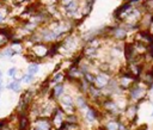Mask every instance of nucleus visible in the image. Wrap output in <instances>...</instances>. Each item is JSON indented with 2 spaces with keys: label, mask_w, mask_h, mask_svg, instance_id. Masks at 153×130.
Returning a JSON list of instances; mask_svg holds the SVG:
<instances>
[{
  "label": "nucleus",
  "mask_w": 153,
  "mask_h": 130,
  "mask_svg": "<svg viewBox=\"0 0 153 130\" xmlns=\"http://www.w3.org/2000/svg\"><path fill=\"white\" fill-rule=\"evenodd\" d=\"M32 55L34 58H38V59H42L44 56H47V55H49V48L43 44V43H38V44H35L32 48Z\"/></svg>",
  "instance_id": "f03ea898"
},
{
  "label": "nucleus",
  "mask_w": 153,
  "mask_h": 130,
  "mask_svg": "<svg viewBox=\"0 0 153 130\" xmlns=\"http://www.w3.org/2000/svg\"><path fill=\"white\" fill-rule=\"evenodd\" d=\"M152 116H153V112H152Z\"/></svg>",
  "instance_id": "72a5a7b5"
},
{
  "label": "nucleus",
  "mask_w": 153,
  "mask_h": 130,
  "mask_svg": "<svg viewBox=\"0 0 153 130\" xmlns=\"http://www.w3.org/2000/svg\"><path fill=\"white\" fill-rule=\"evenodd\" d=\"M68 75H69V78H72L73 80H80L82 78H83V72L76 67V66H73L71 69H69V72H68Z\"/></svg>",
  "instance_id": "1a4fd4ad"
},
{
  "label": "nucleus",
  "mask_w": 153,
  "mask_h": 130,
  "mask_svg": "<svg viewBox=\"0 0 153 130\" xmlns=\"http://www.w3.org/2000/svg\"><path fill=\"white\" fill-rule=\"evenodd\" d=\"M105 130H120V122H109Z\"/></svg>",
  "instance_id": "412c9836"
},
{
  "label": "nucleus",
  "mask_w": 153,
  "mask_h": 130,
  "mask_svg": "<svg viewBox=\"0 0 153 130\" xmlns=\"http://www.w3.org/2000/svg\"><path fill=\"white\" fill-rule=\"evenodd\" d=\"M38 69H40V67H38L37 63H31L29 67H28V73L31 74V75H34V74H36L38 72Z\"/></svg>",
  "instance_id": "5701e85b"
},
{
  "label": "nucleus",
  "mask_w": 153,
  "mask_h": 130,
  "mask_svg": "<svg viewBox=\"0 0 153 130\" xmlns=\"http://www.w3.org/2000/svg\"><path fill=\"white\" fill-rule=\"evenodd\" d=\"M9 88L13 90L14 92H19L21 91V82H19V80H14L9 85Z\"/></svg>",
  "instance_id": "4be33fe9"
},
{
  "label": "nucleus",
  "mask_w": 153,
  "mask_h": 130,
  "mask_svg": "<svg viewBox=\"0 0 153 130\" xmlns=\"http://www.w3.org/2000/svg\"><path fill=\"white\" fill-rule=\"evenodd\" d=\"M104 107L108 110V112L110 114H117L119 112V106L115 102H104Z\"/></svg>",
  "instance_id": "9b49d317"
},
{
  "label": "nucleus",
  "mask_w": 153,
  "mask_h": 130,
  "mask_svg": "<svg viewBox=\"0 0 153 130\" xmlns=\"http://www.w3.org/2000/svg\"><path fill=\"white\" fill-rule=\"evenodd\" d=\"M96 117H97V115H96V111H94L93 109L89 107L87 111H86V114H85V119H86L87 122L92 123V122H94Z\"/></svg>",
  "instance_id": "dca6fc26"
},
{
  "label": "nucleus",
  "mask_w": 153,
  "mask_h": 130,
  "mask_svg": "<svg viewBox=\"0 0 153 130\" xmlns=\"http://www.w3.org/2000/svg\"><path fill=\"white\" fill-rule=\"evenodd\" d=\"M3 90V73L0 72V91Z\"/></svg>",
  "instance_id": "c85d7f7f"
},
{
  "label": "nucleus",
  "mask_w": 153,
  "mask_h": 130,
  "mask_svg": "<svg viewBox=\"0 0 153 130\" xmlns=\"http://www.w3.org/2000/svg\"><path fill=\"white\" fill-rule=\"evenodd\" d=\"M134 82H135V78H134L132 74H129L128 72L122 73L119 79V87L122 88H129Z\"/></svg>",
  "instance_id": "7ed1b4c3"
},
{
  "label": "nucleus",
  "mask_w": 153,
  "mask_h": 130,
  "mask_svg": "<svg viewBox=\"0 0 153 130\" xmlns=\"http://www.w3.org/2000/svg\"><path fill=\"white\" fill-rule=\"evenodd\" d=\"M132 11H133L132 5L130 4H124L120 9L116 10V12H115V17H116L117 19H120V21H123V19H126V18L128 17V14Z\"/></svg>",
  "instance_id": "20e7f679"
},
{
  "label": "nucleus",
  "mask_w": 153,
  "mask_h": 130,
  "mask_svg": "<svg viewBox=\"0 0 153 130\" xmlns=\"http://www.w3.org/2000/svg\"><path fill=\"white\" fill-rule=\"evenodd\" d=\"M76 104H78V106H79L80 109L86 107V103H85V99H84L83 97H79L78 99H76Z\"/></svg>",
  "instance_id": "bb28decb"
},
{
  "label": "nucleus",
  "mask_w": 153,
  "mask_h": 130,
  "mask_svg": "<svg viewBox=\"0 0 153 130\" xmlns=\"http://www.w3.org/2000/svg\"><path fill=\"white\" fill-rule=\"evenodd\" d=\"M98 130H105V129H103V128H101V129H98Z\"/></svg>",
  "instance_id": "2f4dec72"
},
{
  "label": "nucleus",
  "mask_w": 153,
  "mask_h": 130,
  "mask_svg": "<svg viewBox=\"0 0 153 130\" xmlns=\"http://www.w3.org/2000/svg\"><path fill=\"white\" fill-rule=\"evenodd\" d=\"M144 129H145V126H144V128H142V130H144Z\"/></svg>",
  "instance_id": "473e14b6"
},
{
  "label": "nucleus",
  "mask_w": 153,
  "mask_h": 130,
  "mask_svg": "<svg viewBox=\"0 0 153 130\" xmlns=\"http://www.w3.org/2000/svg\"><path fill=\"white\" fill-rule=\"evenodd\" d=\"M29 129V119L26 116L22 115L19 117V130H28Z\"/></svg>",
  "instance_id": "2eb2a0df"
},
{
  "label": "nucleus",
  "mask_w": 153,
  "mask_h": 130,
  "mask_svg": "<svg viewBox=\"0 0 153 130\" xmlns=\"http://www.w3.org/2000/svg\"><path fill=\"white\" fill-rule=\"evenodd\" d=\"M10 38H11V35L6 30H4V29L0 30V48L4 47L9 42Z\"/></svg>",
  "instance_id": "f8f14e48"
},
{
  "label": "nucleus",
  "mask_w": 153,
  "mask_h": 130,
  "mask_svg": "<svg viewBox=\"0 0 153 130\" xmlns=\"http://www.w3.org/2000/svg\"><path fill=\"white\" fill-rule=\"evenodd\" d=\"M110 81V77L108 75V74L105 73H99L97 74V75L94 77V82H93V86L96 88H98V90H103L108 86Z\"/></svg>",
  "instance_id": "f257e3e1"
},
{
  "label": "nucleus",
  "mask_w": 153,
  "mask_h": 130,
  "mask_svg": "<svg viewBox=\"0 0 153 130\" xmlns=\"http://www.w3.org/2000/svg\"><path fill=\"white\" fill-rule=\"evenodd\" d=\"M22 80L24 81V84H29V82H31L32 80H34V75H31V74H24L23 75V78H22Z\"/></svg>",
  "instance_id": "a878e982"
},
{
  "label": "nucleus",
  "mask_w": 153,
  "mask_h": 130,
  "mask_svg": "<svg viewBox=\"0 0 153 130\" xmlns=\"http://www.w3.org/2000/svg\"><path fill=\"white\" fill-rule=\"evenodd\" d=\"M4 19H5V16H4L1 12H0V22H3Z\"/></svg>",
  "instance_id": "c756f323"
},
{
  "label": "nucleus",
  "mask_w": 153,
  "mask_h": 130,
  "mask_svg": "<svg viewBox=\"0 0 153 130\" xmlns=\"http://www.w3.org/2000/svg\"><path fill=\"white\" fill-rule=\"evenodd\" d=\"M62 93H64V84L54 85V87H53V96L55 98H59V97L62 96Z\"/></svg>",
  "instance_id": "4468645a"
},
{
  "label": "nucleus",
  "mask_w": 153,
  "mask_h": 130,
  "mask_svg": "<svg viewBox=\"0 0 153 130\" xmlns=\"http://www.w3.org/2000/svg\"><path fill=\"white\" fill-rule=\"evenodd\" d=\"M17 51L13 49V48H7L3 51V56H6V58H12L13 55H16Z\"/></svg>",
  "instance_id": "b1692460"
},
{
  "label": "nucleus",
  "mask_w": 153,
  "mask_h": 130,
  "mask_svg": "<svg viewBox=\"0 0 153 130\" xmlns=\"http://www.w3.org/2000/svg\"><path fill=\"white\" fill-rule=\"evenodd\" d=\"M62 112H64V111H62ZM62 112H61V110L56 109L55 112L53 114V123H51V125H54L57 130H60L62 128L64 123H65L64 118H62Z\"/></svg>",
  "instance_id": "39448f33"
},
{
  "label": "nucleus",
  "mask_w": 153,
  "mask_h": 130,
  "mask_svg": "<svg viewBox=\"0 0 153 130\" xmlns=\"http://www.w3.org/2000/svg\"><path fill=\"white\" fill-rule=\"evenodd\" d=\"M65 9H66L67 12L74 14L76 11H78V3H76V0H71L68 4L65 5Z\"/></svg>",
  "instance_id": "ddd939ff"
},
{
  "label": "nucleus",
  "mask_w": 153,
  "mask_h": 130,
  "mask_svg": "<svg viewBox=\"0 0 153 130\" xmlns=\"http://www.w3.org/2000/svg\"><path fill=\"white\" fill-rule=\"evenodd\" d=\"M111 36L117 40H124L127 36V29L122 28V26L114 28V29H111Z\"/></svg>",
  "instance_id": "6e6552de"
},
{
  "label": "nucleus",
  "mask_w": 153,
  "mask_h": 130,
  "mask_svg": "<svg viewBox=\"0 0 153 130\" xmlns=\"http://www.w3.org/2000/svg\"><path fill=\"white\" fill-rule=\"evenodd\" d=\"M16 73H17V68H16V67H12V68L9 69L7 75H9V77H14V75H16Z\"/></svg>",
  "instance_id": "cd10ccee"
},
{
  "label": "nucleus",
  "mask_w": 153,
  "mask_h": 130,
  "mask_svg": "<svg viewBox=\"0 0 153 130\" xmlns=\"http://www.w3.org/2000/svg\"><path fill=\"white\" fill-rule=\"evenodd\" d=\"M64 78H65V75H64L62 73H57V74H55V75L53 77V81L57 82V84H61L62 80H64Z\"/></svg>",
  "instance_id": "393cba45"
},
{
  "label": "nucleus",
  "mask_w": 153,
  "mask_h": 130,
  "mask_svg": "<svg viewBox=\"0 0 153 130\" xmlns=\"http://www.w3.org/2000/svg\"><path fill=\"white\" fill-rule=\"evenodd\" d=\"M74 102H73V98L68 94H65L61 97V106H73Z\"/></svg>",
  "instance_id": "a211bd4d"
},
{
  "label": "nucleus",
  "mask_w": 153,
  "mask_h": 130,
  "mask_svg": "<svg viewBox=\"0 0 153 130\" xmlns=\"http://www.w3.org/2000/svg\"><path fill=\"white\" fill-rule=\"evenodd\" d=\"M144 82L147 85V86H153V70L152 72H147L146 74H144V78H142Z\"/></svg>",
  "instance_id": "6ab92c4d"
},
{
  "label": "nucleus",
  "mask_w": 153,
  "mask_h": 130,
  "mask_svg": "<svg viewBox=\"0 0 153 130\" xmlns=\"http://www.w3.org/2000/svg\"><path fill=\"white\" fill-rule=\"evenodd\" d=\"M138 105H130L128 109H127V117L130 119V121H135L137 117H138Z\"/></svg>",
  "instance_id": "9d476101"
},
{
  "label": "nucleus",
  "mask_w": 153,
  "mask_h": 130,
  "mask_svg": "<svg viewBox=\"0 0 153 130\" xmlns=\"http://www.w3.org/2000/svg\"><path fill=\"white\" fill-rule=\"evenodd\" d=\"M50 129H51V123L47 118H41L35 122L34 130H50Z\"/></svg>",
  "instance_id": "0eeeda50"
},
{
  "label": "nucleus",
  "mask_w": 153,
  "mask_h": 130,
  "mask_svg": "<svg viewBox=\"0 0 153 130\" xmlns=\"http://www.w3.org/2000/svg\"><path fill=\"white\" fill-rule=\"evenodd\" d=\"M146 96V91L140 87V86H135L130 90V98L132 99H135V100H141L144 97Z\"/></svg>",
  "instance_id": "423d86ee"
},
{
  "label": "nucleus",
  "mask_w": 153,
  "mask_h": 130,
  "mask_svg": "<svg viewBox=\"0 0 153 130\" xmlns=\"http://www.w3.org/2000/svg\"><path fill=\"white\" fill-rule=\"evenodd\" d=\"M83 78H84V80H85L89 85H93V82H94V75H93L92 73H89V72L84 73Z\"/></svg>",
  "instance_id": "aec40b11"
},
{
  "label": "nucleus",
  "mask_w": 153,
  "mask_h": 130,
  "mask_svg": "<svg viewBox=\"0 0 153 130\" xmlns=\"http://www.w3.org/2000/svg\"><path fill=\"white\" fill-rule=\"evenodd\" d=\"M0 130H10V129H9V128H5V126H3V128L0 129Z\"/></svg>",
  "instance_id": "7c9ffc66"
},
{
  "label": "nucleus",
  "mask_w": 153,
  "mask_h": 130,
  "mask_svg": "<svg viewBox=\"0 0 153 130\" xmlns=\"http://www.w3.org/2000/svg\"><path fill=\"white\" fill-rule=\"evenodd\" d=\"M84 55L86 58H94L96 55H97V49L86 45L85 49H84Z\"/></svg>",
  "instance_id": "f3484780"
}]
</instances>
